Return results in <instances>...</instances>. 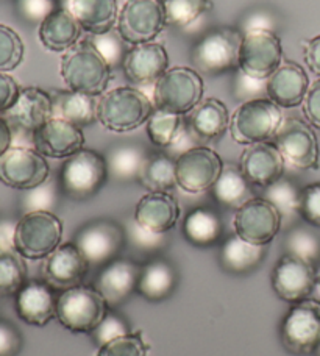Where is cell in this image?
<instances>
[{
  "label": "cell",
  "instance_id": "1",
  "mask_svg": "<svg viewBox=\"0 0 320 356\" xmlns=\"http://www.w3.org/2000/svg\"><path fill=\"white\" fill-rule=\"evenodd\" d=\"M60 74L70 91L102 97L113 77V69L91 40H81L64 52Z\"/></svg>",
  "mask_w": 320,
  "mask_h": 356
},
{
  "label": "cell",
  "instance_id": "2",
  "mask_svg": "<svg viewBox=\"0 0 320 356\" xmlns=\"http://www.w3.org/2000/svg\"><path fill=\"white\" fill-rule=\"evenodd\" d=\"M155 111L153 100L134 86H119L99 99L97 122L114 133H128L147 124Z\"/></svg>",
  "mask_w": 320,
  "mask_h": 356
},
{
  "label": "cell",
  "instance_id": "3",
  "mask_svg": "<svg viewBox=\"0 0 320 356\" xmlns=\"http://www.w3.org/2000/svg\"><path fill=\"white\" fill-rule=\"evenodd\" d=\"M106 158L93 149H81L64 160L58 174L61 193L70 200L85 202L100 193L108 180Z\"/></svg>",
  "mask_w": 320,
  "mask_h": 356
},
{
  "label": "cell",
  "instance_id": "4",
  "mask_svg": "<svg viewBox=\"0 0 320 356\" xmlns=\"http://www.w3.org/2000/svg\"><path fill=\"white\" fill-rule=\"evenodd\" d=\"M108 311L110 307L99 289L83 283L61 291L56 300V319L77 334H91Z\"/></svg>",
  "mask_w": 320,
  "mask_h": 356
},
{
  "label": "cell",
  "instance_id": "5",
  "mask_svg": "<svg viewBox=\"0 0 320 356\" xmlns=\"http://www.w3.org/2000/svg\"><path fill=\"white\" fill-rule=\"evenodd\" d=\"M242 33L239 29L219 27L198 40L191 52V61L198 74L219 77L238 69Z\"/></svg>",
  "mask_w": 320,
  "mask_h": 356
},
{
  "label": "cell",
  "instance_id": "6",
  "mask_svg": "<svg viewBox=\"0 0 320 356\" xmlns=\"http://www.w3.org/2000/svg\"><path fill=\"white\" fill-rule=\"evenodd\" d=\"M285 116L271 99H256L241 104L230 119V133L234 143L253 145L267 143L277 135Z\"/></svg>",
  "mask_w": 320,
  "mask_h": 356
},
{
  "label": "cell",
  "instance_id": "7",
  "mask_svg": "<svg viewBox=\"0 0 320 356\" xmlns=\"http://www.w3.org/2000/svg\"><path fill=\"white\" fill-rule=\"evenodd\" d=\"M63 222L50 211L25 213L16 224L15 250L24 259H46L58 249Z\"/></svg>",
  "mask_w": 320,
  "mask_h": 356
},
{
  "label": "cell",
  "instance_id": "8",
  "mask_svg": "<svg viewBox=\"0 0 320 356\" xmlns=\"http://www.w3.org/2000/svg\"><path fill=\"white\" fill-rule=\"evenodd\" d=\"M203 91V79L195 69L172 67L153 85V105L157 110L184 116L200 104Z\"/></svg>",
  "mask_w": 320,
  "mask_h": 356
},
{
  "label": "cell",
  "instance_id": "9",
  "mask_svg": "<svg viewBox=\"0 0 320 356\" xmlns=\"http://www.w3.org/2000/svg\"><path fill=\"white\" fill-rule=\"evenodd\" d=\"M280 338L291 355H314L320 344V302L308 297L292 303L281 322Z\"/></svg>",
  "mask_w": 320,
  "mask_h": 356
},
{
  "label": "cell",
  "instance_id": "10",
  "mask_svg": "<svg viewBox=\"0 0 320 356\" xmlns=\"http://www.w3.org/2000/svg\"><path fill=\"white\" fill-rule=\"evenodd\" d=\"M75 245L91 267H104L122 255L127 247V230L113 219H94L75 234Z\"/></svg>",
  "mask_w": 320,
  "mask_h": 356
},
{
  "label": "cell",
  "instance_id": "11",
  "mask_svg": "<svg viewBox=\"0 0 320 356\" xmlns=\"http://www.w3.org/2000/svg\"><path fill=\"white\" fill-rule=\"evenodd\" d=\"M166 27L164 0H125L119 10L116 30L130 46L152 42Z\"/></svg>",
  "mask_w": 320,
  "mask_h": 356
},
{
  "label": "cell",
  "instance_id": "12",
  "mask_svg": "<svg viewBox=\"0 0 320 356\" xmlns=\"http://www.w3.org/2000/svg\"><path fill=\"white\" fill-rule=\"evenodd\" d=\"M286 164L300 170L319 169V141L312 127L298 118H286L273 138Z\"/></svg>",
  "mask_w": 320,
  "mask_h": 356
},
{
  "label": "cell",
  "instance_id": "13",
  "mask_svg": "<svg viewBox=\"0 0 320 356\" xmlns=\"http://www.w3.org/2000/svg\"><path fill=\"white\" fill-rule=\"evenodd\" d=\"M50 178L47 158L33 147L13 145L0 156V181L5 186L30 191Z\"/></svg>",
  "mask_w": 320,
  "mask_h": 356
},
{
  "label": "cell",
  "instance_id": "14",
  "mask_svg": "<svg viewBox=\"0 0 320 356\" xmlns=\"http://www.w3.org/2000/svg\"><path fill=\"white\" fill-rule=\"evenodd\" d=\"M283 218L264 197H253L234 213L233 227L239 238L255 245H269L277 238Z\"/></svg>",
  "mask_w": 320,
  "mask_h": 356
},
{
  "label": "cell",
  "instance_id": "15",
  "mask_svg": "<svg viewBox=\"0 0 320 356\" xmlns=\"http://www.w3.org/2000/svg\"><path fill=\"white\" fill-rule=\"evenodd\" d=\"M283 61V46L277 33L258 30L242 35L238 69L244 74L267 80Z\"/></svg>",
  "mask_w": 320,
  "mask_h": 356
},
{
  "label": "cell",
  "instance_id": "16",
  "mask_svg": "<svg viewBox=\"0 0 320 356\" xmlns=\"http://www.w3.org/2000/svg\"><path fill=\"white\" fill-rule=\"evenodd\" d=\"M223 169L217 152L197 145L175 158L177 186L188 194H200L213 188Z\"/></svg>",
  "mask_w": 320,
  "mask_h": 356
},
{
  "label": "cell",
  "instance_id": "17",
  "mask_svg": "<svg viewBox=\"0 0 320 356\" xmlns=\"http://www.w3.org/2000/svg\"><path fill=\"white\" fill-rule=\"evenodd\" d=\"M3 118L8 120L13 136H27L33 143L35 131L54 118L52 94L36 86L24 88Z\"/></svg>",
  "mask_w": 320,
  "mask_h": 356
},
{
  "label": "cell",
  "instance_id": "18",
  "mask_svg": "<svg viewBox=\"0 0 320 356\" xmlns=\"http://www.w3.org/2000/svg\"><path fill=\"white\" fill-rule=\"evenodd\" d=\"M317 267L292 255L280 258L272 272V289L278 298L297 303L311 296L317 284Z\"/></svg>",
  "mask_w": 320,
  "mask_h": 356
},
{
  "label": "cell",
  "instance_id": "19",
  "mask_svg": "<svg viewBox=\"0 0 320 356\" xmlns=\"http://www.w3.org/2000/svg\"><path fill=\"white\" fill-rule=\"evenodd\" d=\"M139 273L141 264L131 258L119 257L102 267L94 286L113 309L125 303L136 292Z\"/></svg>",
  "mask_w": 320,
  "mask_h": 356
},
{
  "label": "cell",
  "instance_id": "20",
  "mask_svg": "<svg viewBox=\"0 0 320 356\" xmlns=\"http://www.w3.org/2000/svg\"><path fill=\"white\" fill-rule=\"evenodd\" d=\"M33 147L42 156L66 160L85 149L83 129L60 118H52L33 135Z\"/></svg>",
  "mask_w": 320,
  "mask_h": 356
},
{
  "label": "cell",
  "instance_id": "21",
  "mask_svg": "<svg viewBox=\"0 0 320 356\" xmlns=\"http://www.w3.org/2000/svg\"><path fill=\"white\" fill-rule=\"evenodd\" d=\"M91 264L75 243H64L44 263V282L56 291H66L79 286L86 278Z\"/></svg>",
  "mask_w": 320,
  "mask_h": 356
},
{
  "label": "cell",
  "instance_id": "22",
  "mask_svg": "<svg viewBox=\"0 0 320 356\" xmlns=\"http://www.w3.org/2000/svg\"><path fill=\"white\" fill-rule=\"evenodd\" d=\"M122 71L133 85H155L169 71L168 50L159 42H144L128 49Z\"/></svg>",
  "mask_w": 320,
  "mask_h": 356
},
{
  "label": "cell",
  "instance_id": "23",
  "mask_svg": "<svg viewBox=\"0 0 320 356\" xmlns=\"http://www.w3.org/2000/svg\"><path fill=\"white\" fill-rule=\"evenodd\" d=\"M239 168L252 186L266 189L283 178L286 161L273 143L247 145L242 152Z\"/></svg>",
  "mask_w": 320,
  "mask_h": 356
},
{
  "label": "cell",
  "instance_id": "24",
  "mask_svg": "<svg viewBox=\"0 0 320 356\" xmlns=\"http://www.w3.org/2000/svg\"><path fill=\"white\" fill-rule=\"evenodd\" d=\"M19 319L33 327H46L56 317L55 289L44 280H30L15 296Z\"/></svg>",
  "mask_w": 320,
  "mask_h": 356
},
{
  "label": "cell",
  "instance_id": "25",
  "mask_svg": "<svg viewBox=\"0 0 320 356\" xmlns=\"http://www.w3.org/2000/svg\"><path fill=\"white\" fill-rule=\"evenodd\" d=\"M310 86L305 69L296 61L286 60L267 79V99L280 108H297L303 105Z\"/></svg>",
  "mask_w": 320,
  "mask_h": 356
},
{
  "label": "cell",
  "instance_id": "26",
  "mask_svg": "<svg viewBox=\"0 0 320 356\" xmlns=\"http://www.w3.org/2000/svg\"><path fill=\"white\" fill-rule=\"evenodd\" d=\"M180 219V205L169 193H147L134 208L133 220L153 233H168Z\"/></svg>",
  "mask_w": 320,
  "mask_h": 356
},
{
  "label": "cell",
  "instance_id": "27",
  "mask_svg": "<svg viewBox=\"0 0 320 356\" xmlns=\"http://www.w3.org/2000/svg\"><path fill=\"white\" fill-rule=\"evenodd\" d=\"M178 284V273L168 259L155 257L141 264L138 294L149 302H163L169 298Z\"/></svg>",
  "mask_w": 320,
  "mask_h": 356
},
{
  "label": "cell",
  "instance_id": "28",
  "mask_svg": "<svg viewBox=\"0 0 320 356\" xmlns=\"http://www.w3.org/2000/svg\"><path fill=\"white\" fill-rule=\"evenodd\" d=\"M61 6L72 13L89 35L106 33L118 24V0H63Z\"/></svg>",
  "mask_w": 320,
  "mask_h": 356
},
{
  "label": "cell",
  "instance_id": "29",
  "mask_svg": "<svg viewBox=\"0 0 320 356\" xmlns=\"http://www.w3.org/2000/svg\"><path fill=\"white\" fill-rule=\"evenodd\" d=\"M228 108L221 99L209 97L202 100L189 113L188 127L198 139V143H208L219 139L223 133L230 130Z\"/></svg>",
  "mask_w": 320,
  "mask_h": 356
},
{
  "label": "cell",
  "instance_id": "30",
  "mask_svg": "<svg viewBox=\"0 0 320 356\" xmlns=\"http://www.w3.org/2000/svg\"><path fill=\"white\" fill-rule=\"evenodd\" d=\"M80 30L72 13L60 6L40 25L38 35L42 46L50 52H67L80 41Z\"/></svg>",
  "mask_w": 320,
  "mask_h": 356
},
{
  "label": "cell",
  "instance_id": "31",
  "mask_svg": "<svg viewBox=\"0 0 320 356\" xmlns=\"http://www.w3.org/2000/svg\"><path fill=\"white\" fill-rule=\"evenodd\" d=\"M266 253L267 245H255L233 234L221 244L219 263L228 273L246 275L256 270V267L264 261Z\"/></svg>",
  "mask_w": 320,
  "mask_h": 356
},
{
  "label": "cell",
  "instance_id": "32",
  "mask_svg": "<svg viewBox=\"0 0 320 356\" xmlns=\"http://www.w3.org/2000/svg\"><path fill=\"white\" fill-rule=\"evenodd\" d=\"M183 236L194 247H213L223 236V222L221 214L213 208L197 207L183 220Z\"/></svg>",
  "mask_w": 320,
  "mask_h": 356
},
{
  "label": "cell",
  "instance_id": "33",
  "mask_svg": "<svg viewBox=\"0 0 320 356\" xmlns=\"http://www.w3.org/2000/svg\"><path fill=\"white\" fill-rule=\"evenodd\" d=\"M54 99V118L67 120L80 129L97 122L99 97L77 91L50 92Z\"/></svg>",
  "mask_w": 320,
  "mask_h": 356
},
{
  "label": "cell",
  "instance_id": "34",
  "mask_svg": "<svg viewBox=\"0 0 320 356\" xmlns=\"http://www.w3.org/2000/svg\"><path fill=\"white\" fill-rule=\"evenodd\" d=\"M211 194L216 203L227 209H238L252 197V184L236 164H223V169L211 188Z\"/></svg>",
  "mask_w": 320,
  "mask_h": 356
},
{
  "label": "cell",
  "instance_id": "35",
  "mask_svg": "<svg viewBox=\"0 0 320 356\" xmlns=\"http://www.w3.org/2000/svg\"><path fill=\"white\" fill-rule=\"evenodd\" d=\"M147 156L149 154H147L144 145L136 143H120L113 145L105 156L108 174L119 183L139 180V174L143 170Z\"/></svg>",
  "mask_w": 320,
  "mask_h": 356
},
{
  "label": "cell",
  "instance_id": "36",
  "mask_svg": "<svg viewBox=\"0 0 320 356\" xmlns=\"http://www.w3.org/2000/svg\"><path fill=\"white\" fill-rule=\"evenodd\" d=\"M139 183L149 193H169L177 188L175 160L168 154H153L147 156L139 174Z\"/></svg>",
  "mask_w": 320,
  "mask_h": 356
},
{
  "label": "cell",
  "instance_id": "37",
  "mask_svg": "<svg viewBox=\"0 0 320 356\" xmlns=\"http://www.w3.org/2000/svg\"><path fill=\"white\" fill-rule=\"evenodd\" d=\"M283 249L286 255L305 259L316 267L320 266V236L308 227L291 228L283 241Z\"/></svg>",
  "mask_w": 320,
  "mask_h": 356
},
{
  "label": "cell",
  "instance_id": "38",
  "mask_svg": "<svg viewBox=\"0 0 320 356\" xmlns=\"http://www.w3.org/2000/svg\"><path fill=\"white\" fill-rule=\"evenodd\" d=\"M147 135L150 143L159 149H169L183 127V116L157 110L147 120Z\"/></svg>",
  "mask_w": 320,
  "mask_h": 356
},
{
  "label": "cell",
  "instance_id": "39",
  "mask_svg": "<svg viewBox=\"0 0 320 356\" xmlns=\"http://www.w3.org/2000/svg\"><path fill=\"white\" fill-rule=\"evenodd\" d=\"M27 283V266L17 252H0V296H16Z\"/></svg>",
  "mask_w": 320,
  "mask_h": 356
},
{
  "label": "cell",
  "instance_id": "40",
  "mask_svg": "<svg viewBox=\"0 0 320 356\" xmlns=\"http://www.w3.org/2000/svg\"><path fill=\"white\" fill-rule=\"evenodd\" d=\"M300 194H302V189L285 177L264 189V199L278 209L283 220L298 216Z\"/></svg>",
  "mask_w": 320,
  "mask_h": 356
},
{
  "label": "cell",
  "instance_id": "41",
  "mask_svg": "<svg viewBox=\"0 0 320 356\" xmlns=\"http://www.w3.org/2000/svg\"><path fill=\"white\" fill-rule=\"evenodd\" d=\"M168 25L188 29L213 8L209 0H164Z\"/></svg>",
  "mask_w": 320,
  "mask_h": 356
},
{
  "label": "cell",
  "instance_id": "42",
  "mask_svg": "<svg viewBox=\"0 0 320 356\" xmlns=\"http://www.w3.org/2000/svg\"><path fill=\"white\" fill-rule=\"evenodd\" d=\"M127 245H130L131 249L136 250L141 255H145L150 258H155L157 253L159 250H163L166 247V243H168V238L166 234L168 233H153L145 230L141 225H138L136 222H131L127 228Z\"/></svg>",
  "mask_w": 320,
  "mask_h": 356
},
{
  "label": "cell",
  "instance_id": "43",
  "mask_svg": "<svg viewBox=\"0 0 320 356\" xmlns=\"http://www.w3.org/2000/svg\"><path fill=\"white\" fill-rule=\"evenodd\" d=\"M25 47L15 30L0 24V72H11L24 60Z\"/></svg>",
  "mask_w": 320,
  "mask_h": 356
},
{
  "label": "cell",
  "instance_id": "44",
  "mask_svg": "<svg viewBox=\"0 0 320 356\" xmlns=\"http://www.w3.org/2000/svg\"><path fill=\"white\" fill-rule=\"evenodd\" d=\"M94 47L99 50V54L104 56L105 61L111 66V69L122 67L125 55H127V42L122 40V36L118 33V30H110L106 33L93 35L89 38Z\"/></svg>",
  "mask_w": 320,
  "mask_h": 356
},
{
  "label": "cell",
  "instance_id": "45",
  "mask_svg": "<svg viewBox=\"0 0 320 356\" xmlns=\"http://www.w3.org/2000/svg\"><path fill=\"white\" fill-rule=\"evenodd\" d=\"M58 193H61L60 184L54 183L52 180H47L42 183L41 186L33 188L30 191H25V195L22 199V208L25 213L31 211H50L58 203ZM24 213V214H25Z\"/></svg>",
  "mask_w": 320,
  "mask_h": 356
},
{
  "label": "cell",
  "instance_id": "46",
  "mask_svg": "<svg viewBox=\"0 0 320 356\" xmlns=\"http://www.w3.org/2000/svg\"><path fill=\"white\" fill-rule=\"evenodd\" d=\"M95 356H149V346L143 339V333L131 332L100 346Z\"/></svg>",
  "mask_w": 320,
  "mask_h": 356
},
{
  "label": "cell",
  "instance_id": "47",
  "mask_svg": "<svg viewBox=\"0 0 320 356\" xmlns=\"http://www.w3.org/2000/svg\"><path fill=\"white\" fill-rule=\"evenodd\" d=\"M128 333H131V328L128 325V322L122 316H119L118 313H114L113 309H110L104 317V321H102L91 333V339L94 341L95 346L100 347L106 344V342L118 339L120 336H125Z\"/></svg>",
  "mask_w": 320,
  "mask_h": 356
},
{
  "label": "cell",
  "instance_id": "48",
  "mask_svg": "<svg viewBox=\"0 0 320 356\" xmlns=\"http://www.w3.org/2000/svg\"><path fill=\"white\" fill-rule=\"evenodd\" d=\"M233 95L241 104L256 99H267V80L253 79L236 69L233 75Z\"/></svg>",
  "mask_w": 320,
  "mask_h": 356
},
{
  "label": "cell",
  "instance_id": "49",
  "mask_svg": "<svg viewBox=\"0 0 320 356\" xmlns=\"http://www.w3.org/2000/svg\"><path fill=\"white\" fill-rule=\"evenodd\" d=\"M16 13L27 24H42L52 15L56 6V0H16Z\"/></svg>",
  "mask_w": 320,
  "mask_h": 356
},
{
  "label": "cell",
  "instance_id": "50",
  "mask_svg": "<svg viewBox=\"0 0 320 356\" xmlns=\"http://www.w3.org/2000/svg\"><path fill=\"white\" fill-rule=\"evenodd\" d=\"M298 216L308 225L320 228V181L311 183L302 189Z\"/></svg>",
  "mask_w": 320,
  "mask_h": 356
},
{
  "label": "cell",
  "instance_id": "51",
  "mask_svg": "<svg viewBox=\"0 0 320 356\" xmlns=\"http://www.w3.org/2000/svg\"><path fill=\"white\" fill-rule=\"evenodd\" d=\"M278 21L275 13L271 10H253L242 17L239 24L241 33H248V31H258V30H266V31H273L277 33Z\"/></svg>",
  "mask_w": 320,
  "mask_h": 356
},
{
  "label": "cell",
  "instance_id": "52",
  "mask_svg": "<svg viewBox=\"0 0 320 356\" xmlns=\"http://www.w3.org/2000/svg\"><path fill=\"white\" fill-rule=\"evenodd\" d=\"M22 342L19 330L11 322L0 319V356H17Z\"/></svg>",
  "mask_w": 320,
  "mask_h": 356
},
{
  "label": "cell",
  "instance_id": "53",
  "mask_svg": "<svg viewBox=\"0 0 320 356\" xmlns=\"http://www.w3.org/2000/svg\"><path fill=\"white\" fill-rule=\"evenodd\" d=\"M21 89L22 88L17 85V81L11 75L0 72V116H3L16 104Z\"/></svg>",
  "mask_w": 320,
  "mask_h": 356
},
{
  "label": "cell",
  "instance_id": "54",
  "mask_svg": "<svg viewBox=\"0 0 320 356\" xmlns=\"http://www.w3.org/2000/svg\"><path fill=\"white\" fill-rule=\"evenodd\" d=\"M303 113L308 124L320 130V79L308 89V94H306L303 102Z\"/></svg>",
  "mask_w": 320,
  "mask_h": 356
},
{
  "label": "cell",
  "instance_id": "55",
  "mask_svg": "<svg viewBox=\"0 0 320 356\" xmlns=\"http://www.w3.org/2000/svg\"><path fill=\"white\" fill-rule=\"evenodd\" d=\"M305 61L308 65L310 71L316 74L320 79V35L314 36L312 40L305 41Z\"/></svg>",
  "mask_w": 320,
  "mask_h": 356
},
{
  "label": "cell",
  "instance_id": "56",
  "mask_svg": "<svg viewBox=\"0 0 320 356\" xmlns=\"http://www.w3.org/2000/svg\"><path fill=\"white\" fill-rule=\"evenodd\" d=\"M17 222L0 220V252L15 250V232Z\"/></svg>",
  "mask_w": 320,
  "mask_h": 356
},
{
  "label": "cell",
  "instance_id": "57",
  "mask_svg": "<svg viewBox=\"0 0 320 356\" xmlns=\"http://www.w3.org/2000/svg\"><path fill=\"white\" fill-rule=\"evenodd\" d=\"M13 147V130L3 116H0V156Z\"/></svg>",
  "mask_w": 320,
  "mask_h": 356
},
{
  "label": "cell",
  "instance_id": "58",
  "mask_svg": "<svg viewBox=\"0 0 320 356\" xmlns=\"http://www.w3.org/2000/svg\"><path fill=\"white\" fill-rule=\"evenodd\" d=\"M314 355H316V356H320V344H319V347H317V350H316Z\"/></svg>",
  "mask_w": 320,
  "mask_h": 356
},
{
  "label": "cell",
  "instance_id": "59",
  "mask_svg": "<svg viewBox=\"0 0 320 356\" xmlns=\"http://www.w3.org/2000/svg\"><path fill=\"white\" fill-rule=\"evenodd\" d=\"M317 283H319V286H320V275H319V280H317Z\"/></svg>",
  "mask_w": 320,
  "mask_h": 356
},
{
  "label": "cell",
  "instance_id": "60",
  "mask_svg": "<svg viewBox=\"0 0 320 356\" xmlns=\"http://www.w3.org/2000/svg\"><path fill=\"white\" fill-rule=\"evenodd\" d=\"M56 2H58V0H56ZM61 2H63V0H61Z\"/></svg>",
  "mask_w": 320,
  "mask_h": 356
}]
</instances>
